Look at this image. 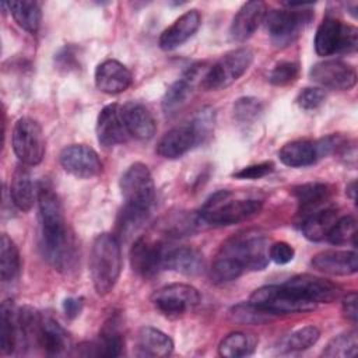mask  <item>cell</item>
Segmentation results:
<instances>
[{"mask_svg":"<svg viewBox=\"0 0 358 358\" xmlns=\"http://www.w3.org/2000/svg\"><path fill=\"white\" fill-rule=\"evenodd\" d=\"M320 337V330L316 326H305L292 331L282 343L284 351H305L315 345Z\"/></svg>","mask_w":358,"mask_h":358,"instance_id":"39","label":"cell"},{"mask_svg":"<svg viewBox=\"0 0 358 358\" xmlns=\"http://www.w3.org/2000/svg\"><path fill=\"white\" fill-rule=\"evenodd\" d=\"M38 206H39V218L41 227H55L66 224L62 201L57 193L49 185H41L38 187Z\"/></svg>","mask_w":358,"mask_h":358,"instance_id":"32","label":"cell"},{"mask_svg":"<svg viewBox=\"0 0 358 358\" xmlns=\"http://www.w3.org/2000/svg\"><path fill=\"white\" fill-rule=\"evenodd\" d=\"M21 268L20 252L14 241L3 234L0 239V277L3 282H10L17 278Z\"/></svg>","mask_w":358,"mask_h":358,"instance_id":"36","label":"cell"},{"mask_svg":"<svg viewBox=\"0 0 358 358\" xmlns=\"http://www.w3.org/2000/svg\"><path fill=\"white\" fill-rule=\"evenodd\" d=\"M203 268L204 259L197 249L189 246H168L164 259V270H172L185 275H197Z\"/></svg>","mask_w":358,"mask_h":358,"instance_id":"23","label":"cell"},{"mask_svg":"<svg viewBox=\"0 0 358 358\" xmlns=\"http://www.w3.org/2000/svg\"><path fill=\"white\" fill-rule=\"evenodd\" d=\"M280 161L291 168H302L313 165L320 159L316 141L310 140H294L282 145L278 151Z\"/></svg>","mask_w":358,"mask_h":358,"instance_id":"27","label":"cell"},{"mask_svg":"<svg viewBox=\"0 0 358 358\" xmlns=\"http://www.w3.org/2000/svg\"><path fill=\"white\" fill-rule=\"evenodd\" d=\"M274 171V164L271 161H264V162H259V164H253L249 166H245L239 171H236L234 173V176L236 179H249V180H255V179H260L264 178L266 175L271 173Z\"/></svg>","mask_w":358,"mask_h":358,"instance_id":"47","label":"cell"},{"mask_svg":"<svg viewBox=\"0 0 358 358\" xmlns=\"http://www.w3.org/2000/svg\"><path fill=\"white\" fill-rule=\"evenodd\" d=\"M355 231H357V221L351 215H344L336 221L333 228L327 235V241L333 245H345L352 242L355 245Z\"/></svg>","mask_w":358,"mask_h":358,"instance_id":"40","label":"cell"},{"mask_svg":"<svg viewBox=\"0 0 358 358\" xmlns=\"http://www.w3.org/2000/svg\"><path fill=\"white\" fill-rule=\"evenodd\" d=\"M253 52L249 48H239L221 56L210 69L206 70L200 85L206 91H218L229 87L239 80L250 67Z\"/></svg>","mask_w":358,"mask_h":358,"instance_id":"4","label":"cell"},{"mask_svg":"<svg viewBox=\"0 0 358 358\" xmlns=\"http://www.w3.org/2000/svg\"><path fill=\"white\" fill-rule=\"evenodd\" d=\"M324 99H326V95L320 88L306 87L298 94L296 103L303 110H315L323 105Z\"/></svg>","mask_w":358,"mask_h":358,"instance_id":"46","label":"cell"},{"mask_svg":"<svg viewBox=\"0 0 358 358\" xmlns=\"http://www.w3.org/2000/svg\"><path fill=\"white\" fill-rule=\"evenodd\" d=\"M201 22L200 13L197 10H189L183 13L172 25H169L159 36V46L164 50H173L190 39L199 29Z\"/></svg>","mask_w":358,"mask_h":358,"instance_id":"22","label":"cell"},{"mask_svg":"<svg viewBox=\"0 0 358 358\" xmlns=\"http://www.w3.org/2000/svg\"><path fill=\"white\" fill-rule=\"evenodd\" d=\"M309 6L310 4H302L298 10L295 7H288L267 11L263 22L271 42L275 46H288L299 36L301 31L310 22L313 17L312 11L306 8Z\"/></svg>","mask_w":358,"mask_h":358,"instance_id":"5","label":"cell"},{"mask_svg":"<svg viewBox=\"0 0 358 358\" xmlns=\"http://www.w3.org/2000/svg\"><path fill=\"white\" fill-rule=\"evenodd\" d=\"M266 234L257 229H248L229 238L221 246L220 255L236 260L245 270L257 271L266 268L270 262Z\"/></svg>","mask_w":358,"mask_h":358,"instance_id":"3","label":"cell"},{"mask_svg":"<svg viewBox=\"0 0 358 358\" xmlns=\"http://www.w3.org/2000/svg\"><path fill=\"white\" fill-rule=\"evenodd\" d=\"M266 14V3L260 0L246 1L232 18L229 27L231 39L235 42H245L246 39H249L264 21Z\"/></svg>","mask_w":358,"mask_h":358,"instance_id":"17","label":"cell"},{"mask_svg":"<svg viewBox=\"0 0 358 358\" xmlns=\"http://www.w3.org/2000/svg\"><path fill=\"white\" fill-rule=\"evenodd\" d=\"M95 130L98 143L105 148H112L127 140L129 133L117 103H109L101 109L96 117Z\"/></svg>","mask_w":358,"mask_h":358,"instance_id":"16","label":"cell"},{"mask_svg":"<svg viewBox=\"0 0 358 358\" xmlns=\"http://www.w3.org/2000/svg\"><path fill=\"white\" fill-rule=\"evenodd\" d=\"M190 123L197 136V141H206V138L211 136V131L214 129V110L211 108L200 109Z\"/></svg>","mask_w":358,"mask_h":358,"instance_id":"45","label":"cell"},{"mask_svg":"<svg viewBox=\"0 0 358 358\" xmlns=\"http://www.w3.org/2000/svg\"><path fill=\"white\" fill-rule=\"evenodd\" d=\"M245 268L234 259L218 255L210 267V278L215 284L231 282L242 275Z\"/></svg>","mask_w":358,"mask_h":358,"instance_id":"38","label":"cell"},{"mask_svg":"<svg viewBox=\"0 0 358 358\" xmlns=\"http://www.w3.org/2000/svg\"><path fill=\"white\" fill-rule=\"evenodd\" d=\"M11 144L15 157L27 166L41 164L45 157L46 145L43 131L41 124L32 117L24 116L15 122Z\"/></svg>","mask_w":358,"mask_h":358,"instance_id":"9","label":"cell"},{"mask_svg":"<svg viewBox=\"0 0 358 358\" xmlns=\"http://www.w3.org/2000/svg\"><path fill=\"white\" fill-rule=\"evenodd\" d=\"M358 46V29L334 17H326L316 29L315 50L319 56L351 53Z\"/></svg>","mask_w":358,"mask_h":358,"instance_id":"7","label":"cell"},{"mask_svg":"<svg viewBox=\"0 0 358 358\" xmlns=\"http://www.w3.org/2000/svg\"><path fill=\"white\" fill-rule=\"evenodd\" d=\"M150 211H143L138 208H133L129 206H124L120 211L119 221H117V231L123 236H129L133 232H136L143 222L147 220Z\"/></svg>","mask_w":358,"mask_h":358,"instance_id":"42","label":"cell"},{"mask_svg":"<svg viewBox=\"0 0 358 358\" xmlns=\"http://www.w3.org/2000/svg\"><path fill=\"white\" fill-rule=\"evenodd\" d=\"M10 7L14 21L27 32L35 34L39 29L42 13L36 1L15 0L7 4Z\"/></svg>","mask_w":358,"mask_h":358,"instance_id":"35","label":"cell"},{"mask_svg":"<svg viewBox=\"0 0 358 358\" xmlns=\"http://www.w3.org/2000/svg\"><path fill=\"white\" fill-rule=\"evenodd\" d=\"M62 168L78 179H91L101 173L102 162L96 151L85 144H71L59 155Z\"/></svg>","mask_w":358,"mask_h":358,"instance_id":"13","label":"cell"},{"mask_svg":"<svg viewBox=\"0 0 358 358\" xmlns=\"http://www.w3.org/2000/svg\"><path fill=\"white\" fill-rule=\"evenodd\" d=\"M151 302L165 317L178 319L192 312L199 305L200 294L189 284L175 282L155 291L151 296Z\"/></svg>","mask_w":358,"mask_h":358,"instance_id":"10","label":"cell"},{"mask_svg":"<svg viewBox=\"0 0 358 358\" xmlns=\"http://www.w3.org/2000/svg\"><path fill=\"white\" fill-rule=\"evenodd\" d=\"M313 268L329 275H351L358 270V256L354 250H324L310 260Z\"/></svg>","mask_w":358,"mask_h":358,"instance_id":"20","label":"cell"},{"mask_svg":"<svg viewBox=\"0 0 358 358\" xmlns=\"http://www.w3.org/2000/svg\"><path fill=\"white\" fill-rule=\"evenodd\" d=\"M263 110V105L253 96L239 98L234 103V116L241 123H250L256 120Z\"/></svg>","mask_w":358,"mask_h":358,"instance_id":"43","label":"cell"},{"mask_svg":"<svg viewBox=\"0 0 358 358\" xmlns=\"http://www.w3.org/2000/svg\"><path fill=\"white\" fill-rule=\"evenodd\" d=\"M295 256L294 248L287 242H274L268 248V257L277 264H287L289 263Z\"/></svg>","mask_w":358,"mask_h":358,"instance_id":"48","label":"cell"},{"mask_svg":"<svg viewBox=\"0 0 358 358\" xmlns=\"http://www.w3.org/2000/svg\"><path fill=\"white\" fill-rule=\"evenodd\" d=\"M168 246L147 236H140L131 246L130 264L133 271L144 278L154 277L159 270H164V259Z\"/></svg>","mask_w":358,"mask_h":358,"instance_id":"12","label":"cell"},{"mask_svg":"<svg viewBox=\"0 0 358 358\" xmlns=\"http://www.w3.org/2000/svg\"><path fill=\"white\" fill-rule=\"evenodd\" d=\"M355 193H357V190H355V180H352L350 185H347V194L350 196V199L352 201L355 200Z\"/></svg>","mask_w":358,"mask_h":358,"instance_id":"51","label":"cell"},{"mask_svg":"<svg viewBox=\"0 0 358 358\" xmlns=\"http://www.w3.org/2000/svg\"><path fill=\"white\" fill-rule=\"evenodd\" d=\"M119 185L124 206L150 211L155 199V185L145 164H131L122 175Z\"/></svg>","mask_w":358,"mask_h":358,"instance_id":"8","label":"cell"},{"mask_svg":"<svg viewBox=\"0 0 358 358\" xmlns=\"http://www.w3.org/2000/svg\"><path fill=\"white\" fill-rule=\"evenodd\" d=\"M197 141V136L192 123L180 124L168 130L157 144V154L166 159H178L193 148Z\"/></svg>","mask_w":358,"mask_h":358,"instance_id":"19","label":"cell"},{"mask_svg":"<svg viewBox=\"0 0 358 358\" xmlns=\"http://www.w3.org/2000/svg\"><path fill=\"white\" fill-rule=\"evenodd\" d=\"M122 271V249L116 235H96L90 255V274L98 295L109 294Z\"/></svg>","mask_w":358,"mask_h":358,"instance_id":"1","label":"cell"},{"mask_svg":"<svg viewBox=\"0 0 358 358\" xmlns=\"http://www.w3.org/2000/svg\"><path fill=\"white\" fill-rule=\"evenodd\" d=\"M200 77V67L192 66L179 80H176L162 98V109L165 113H175L182 109L192 96L196 80Z\"/></svg>","mask_w":358,"mask_h":358,"instance_id":"25","label":"cell"},{"mask_svg":"<svg viewBox=\"0 0 358 358\" xmlns=\"http://www.w3.org/2000/svg\"><path fill=\"white\" fill-rule=\"evenodd\" d=\"M41 250L45 260L57 271H67L76 262V242L67 225L42 231Z\"/></svg>","mask_w":358,"mask_h":358,"instance_id":"11","label":"cell"},{"mask_svg":"<svg viewBox=\"0 0 358 358\" xmlns=\"http://www.w3.org/2000/svg\"><path fill=\"white\" fill-rule=\"evenodd\" d=\"M88 352L85 355L101 357H119L124 347V340L119 329L116 317H110L99 331L98 340L88 344Z\"/></svg>","mask_w":358,"mask_h":358,"instance_id":"30","label":"cell"},{"mask_svg":"<svg viewBox=\"0 0 358 358\" xmlns=\"http://www.w3.org/2000/svg\"><path fill=\"white\" fill-rule=\"evenodd\" d=\"M299 74V66L294 62H280L277 63L268 74V81L273 85L284 87L296 80Z\"/></svg>","mask_w":358,"mask_h":358,"instance_id":"44","label":"cell"},{"mask_svg":"<svg viewBox=\"0 0 358 358\" xmlns=\"http://www.w3.org/2000/svg\"><path fill=\"white\" fill-rule=\"evenodd\" d=\"M173 351L172 338L155 327H141L136 336V355L161 358Z\"/></svg>","mask_w":358,"mask_h":358,"instance_id":"24","label":"cell"},{"mask_svg":"<svg viewBox=\"0 0 358 358\" xmlns=\"http://www.w3.org/2000/svg\"><path fill=\"white\" fill-rule=\"evenodd\" d=\"M20 341L18 312L11 299H6L0 306V348L4 354L14 352Z\"/></svg>","mask_w":358,"mask_h":358,"instance_id":"33","label":"cell"},{"mask_svg":"<svg viewBox=\"0 0 358 358\" xmlns=\"http://www.w3.org/2000/svg\"><path fill=\"white\" fill-rule=\"evenodd\" d=\"M358 351L357 331H347L333 337L324 347L322 355L327 358H350L355 357Z\"/></svg>","mask_w":358,"mask_h":358,"instance_id":"37","label":"cell"},{"mask_svg":"<svg viewBox=\"0 0 358 358\" xmlns=\"http://www.w3.org/2000/svg\"><path fill=\"white\" fill-rule=\"evenodd\" d=\"M337 220V210L334 207H323L302 220L301 231L306 239L317 242L327 238Z\"/></svg>","mask_w":358,"mask_h":358,"instance_id":"31","label":"cell"},{"mask_svg":"<svg viewBox=\"0 0 358 358\" xmlns=\"http://www.w3.org/2000/svg\"><path fill=\"white\" fill-rule=\"evenodd\" d=\"M83 299L81 298H67L63 302V310L69 319L77 317L83 310Z\"/></svg>","mask_w":358,"mask_h":358,"instance_id":"50","label":"cell"},{"mask_svg":"<svg viewBox=\"0 0 358 358\" xmlns=\"http://www.w3.org/2000/svg\"><path fill=\"white\" fill-rule=\"evenodd\" d=\"M262 201L256 199H232L229 190H218L211 194L197 213L203 224L211 227H228L256 215L262 210Z\"/></svg>","mask_w":358,"mask_h":358,"instance_id":"2","label":"cell"},{"mask_svg":"<svg viewBox=\"0 0 358 358\" xmlns=\"http://www.w3.org/2000/svg\"><path fill=\"white\" fill-rule=\"evenodd\" d=\"M10 196L14 206L21 211H29L35 203V199H38V192H35L31 173L24 164L18 165L13 172Z\"/></svg>","mask_w":358,"mask_h":358,"instance_id":"29","label":"cell"},{"mask_svg":"<svg viewBox=\"0 0 358 358\" xmlns=\"http://www.w3.org/2000/svg\"><path fill=\"white\" fill-rule=\"evenodd\" d=\"M292 194L298 201V211L303 215V218L320 208L330 199V187L322 182H310L298 185L292 189Z\"/></svg>","mask_w":358,"mask_h":358,"instance_id":"26","label":"cell"},{"mask_svg":"<svg viewBox=\"0 0 358 358\" xmlns=\"http://www.w3.org/2000/svg\"><path fill=\"white\" fill-rule=\"evenodd\" d=\"M249 301L274 316L310 312L316 308V303L302 298L284 284L260 287L252 292Z\"/></svg>","mask_w":358,"mask_h":358,"instance_id":"6","label":"cell"},{"mask_svg":"<svg viewBox=\"0 0 358 358\" xmlns=\"http://www.w3.org/2000/svg\"><path fill=\"white\" fill-rule=\"evenodd\" d=\"M284 285L316 305L330 303L340 296V288L336 284L312 274H298Z\"/></svg>","mask_w":358,"mask_h":358,"instance_id":"15","label":"cell"},{"mask_svg":"<svg viewBox=\"0 0 358 358\" xmlns=\"http://www.w3.org/2000/svg\"><path fill=\"white\" fill-rule=\"evenodd\" d=\"M133 81L130 70L117 60L108 59L98 64L95 70V85L99 91L116 95L126 91Z\"/></svg>","mask_w":358,"mask_h":358,"instance_id":"18","label":"cell"},{"mask_svg":"<svg viewBox=\"0 0 358 358\" xmlns=\"http://www.w3.org/2000/svg\"><path fill=\"white\" fill-rule=\"evenodd\" d=\"M38 345L48 355H60L70 347V337L57 320L50 316H42Z\"/></svg>","mask_w":358,"mask_h":358,"instance_id":"28","label":"cell"},{"mask_svg":"<svg viewBox=\"0 0 358 358\" xmlns=\"http://www.w3.org/2000/svg\"><path fill=\"white\" fill-rule=\"evenodd\" d=\"M309 77L313 83L330 88L345 91L357 84L355 69L341 60H323L313 64L309 70Z\"/></svg>","mask_w":358,"mask_h":358,"instance_id":"14","label":"cell"},{"mask_svg":"<svg viewBox=\"0 0 358 358\" xmlns=\"http://www.w3.org/2000/svg\"><path fill=\"white\" fill-rule=\"evenodd\" d=\"M122 117L129 136L137 140H150L157 131V123L152 113L140 102H127L120 106Z\"/></svg>","mask_w":358,"mask_h":358,"instance_id":"21","label":"cell"},{"mask_svg":"<svg viewBox=\"0 0 358 358\" xmlns=\"http://www.w3.org/2000/svg\"><path fill=\"white\" fill-rule=\"evenodd\" d=\"M343 312L347 316V319H350L352 323H357L358 310H357V292L355 291L348 292L343 298Z\"/></svg>","mask_w":358,"mask_h":358,"instance_id":"49","label":"cell"},{"mask_svg":"<svg viewBox=\"0 0 358 358\" xmlns=\"http://www.w3.org/2000/svg\"><path fill=\"white\" fill-rule=\"evenodd\" d=\"M256 347L257 338L255 334L232 331L221 340L218 345V354L224 358H241L253 354Z\"/></svg>","mask_w":358,"mask_h":358,"instance_id":"34","label":"cell"},{"mask_svg":"<svg viewBox=\"0 0 358 358\" xmlns=\"http://www.w3.org/2000/svg\"><path fill=\"white\" fill-rule=\"evenodd\" d=\"M231 317L239 323H264L274 317V315L260 309L259 306L249 302H242L231 309Z\"/></svg>","mask_w":358,"mask_h":358,"instance_id":"41","label":"cell"}]
</instances>
